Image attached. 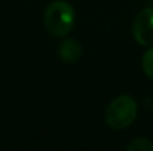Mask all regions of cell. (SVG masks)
I'll return each mask as SVG.
<instances>
[{
  "label": "cell",
  "mask_w": 153,
  "mask_h": 151,
  "mask_svg": "<svg viewBox=\"0 0 153 151\" xmlns=\"http://www.w3.org/2000/svg\"><path fill=\"white\" fill-rule=\"evenodd\" d=\"M128 151H153V142L147 138H135L126 147Z\"/></svg>",
  "instance_id": "cell-5"
},
{
  "label": "cell",
  "mask_w": 153,
  "mask_h": 151,
  "mask_svg": "<svg viewBox=\"0 0 153 151\" xmlns=\"http://www.w3.org/2000/svg\"><path fill=\"white\" fill-rule=\"evenodd\" d=\"M138 107L137 102L129 95H119L111 101L105 110V123L114 129L122 130L129 127L137 119Z\"/></svg>",
  "instance_id": "cell-2"
},
{
  "label": "cell",
  "mask_w": 153,
  "mask_h": 151,
  "mask_svg": "<svg viewBox=\"0 0 153 151\" xmlns=\"http://www.w3.org/2000/svg\"><path fill=\"white\" fill-rule=\"evenodd\" d=\"M141 65H143V71L146 73V76L153 80V46L143 55Z\"/></svg>",
  "instance_id": "cell-6"
},
{
  "label": "cell",
  "mask_w": 153,
  "mask_h": 151,
  "mask_svg": "<svg viewBox=\"0 0 153 151\" xmlns=\"http://www.w3.org/2000/svg\"><path fill=\"white\" fill-rule=\"evenodd\" d=\"M132 34L141 46H153V7H146L135 16Z\"/></svg>",
  "instance_id": "cell-3"
},
{
  "label": "cell",
  "mask_w": 153,
  "mask_h": 151,
  "mask_svg": "<svg viewBox=\"0 0 153 151\" xmlns=\"http://www.w3.org/2000/svg\"><path fill=\"white\" fill-rule=\"evenodd\" d=\"M58 55L64 62L73 64L82 56V46L76 39H65L58 46Z\"/></svg>",
  "instance_id": "cell-4"
},
{
  "label": "cell",
  "mask_w": 153,
  "mask_h": 151,
  "mask_svg": "<svg viewBox=\"0 0 153 151\" xmlns=\"http://www.w3.org/2000/svg\"><path fill=\"white\" fill-rule=\"evenodd\" d=\"M152 1H153V0H152Z\"/></svg>",
  "instance_id": "cell-7"
},
{
  "label": "cell",
  "mask_w": 153,
  "mask_h": 151,
  "mask_svg": "<svg viewBox=\"0 0 153 151\" xmlns=\"http://www.w3.org/2000/svg\"><path fill=\"white\" fill-rule=\"evenodd\" d=\"M74 9L64 0H53L45 10V27L55 37L67 36L74 25Z\"/></svg>",
  "instance_id": "cell-1"
}]
</instances>
